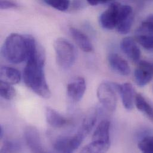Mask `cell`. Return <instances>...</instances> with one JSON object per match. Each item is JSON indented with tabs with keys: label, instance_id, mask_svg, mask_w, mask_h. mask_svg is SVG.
Here are the masks:
<instances>
[{
	"label": "cell",
	"instance_id": "cell-1",
	"mask_svg": "<svg viewBox=\"0 0 153 153\" xmlns=\"http://www.w3.org/2000/svg\"><path fill=\"white\" fill-rule=\"evenodd\" d=\"M45 63L36 60H28L24 69L23 80L26 85L43 98H49L51 91L47 83L44 71Z\"/></svg>",
	"mask_w": 153,
	"mask_h": 153
},
{
	"label": "cell",
	"instance_id": "cell-2",
	"mask_svg": "<svg viewBox=\"0 0 153 153\" xmlns=\"http://www.w3.org/2000/svg\"><path fill=\"white\" fill-rule=\"evenodd\" d=\"M4 57L14 64H19L27 60V46L25 35L11 33L6 38L2 48Z\"/></svg>",
	"mask_w": 153,
	"mask_h": 153
},
{
	"label": "cell",
	"instance_id": "cell-3",
	"mask_svg": "<svg viewBox=\"0 0 153 153\" xmlns=\"http://www.w3.org/2000/svg\"><path fill=\"white\" fill-rule=\"evenodd\" d=\"M54 47L58 65L63 69L72 67L76 59V51L74 45L65 38H59L55 41Z\"/></svg>",
	"mask_w": 153,
	"mask_h": 153
},
{
	"label": "cell",
	"instance_id": "cell-4",
	"mask_svg": "<svg viewBox=\"0 0 153 153\" xmlns=\"http://www.w3.org/2000/svg\"><path fill=\"white\" fill-rule=\"evenodd\" d=\"M111 83H101L97 89V97L100 103L108 110L114 111L117 106V97Z\"/></svg>",
	"mask_w": 153,
	"mask_h": 153
},
{
	"label": "cell",
	"instance_id": "cell-5",
	"mask_svg": "<svg viewBox=\"0 0 153 153\" xmlns=\"http://www.w3.org/2000/svg\"><path fill=\"white\" fill-rule=\"evenodd\" d=\"M121 4L116 1L110 2L107 10L103 11L99 18L100 24L105 29L111 30L116 27Z\"/></svg>",
	"mask_w": 153,
	"mask_h": 153
},
{
	"label": "cell",
	"instance_id": "cell-6",
	"mask_svg": "<svg viewBox=\"0 0 153 153\" xmlns=\"http://www.w3.org/2000/svg\"><path fill=\"white\" fill-rule=\"evenodd\" d=\"M26 144L31 153H52L44 150L38 129L33 126H27L24 131Z\"/></svg>",
	"mask_w": 153,
	"mask_h": 153
},
{
	"label": "cell",
	"instance_id": "cell-7",
	"mask_svg": "<svg viewBox=\"0 0 153 153\" xmlns=\"http://www.w3.org/2000/svg\"><path fill=\"white\" fill-rule=\"evenodd\" d=\"M134 15L132 8L128 5H121L116 29L121 34L129 32L134 22Z\"/></svg>",
	"mask_w": 153,
	"mask_h": 153
},
{
	"label": "cell",
	"instance_id": "cell-8",
	"mask_svg": "<svg viewBox=\"0 0 153 153\" xmlns=\"http://www.w3.org/2000/svg\"><path fill=\"white\" fill-rule=\"evenodd\" d=\"M153 77V63L148 61H140L134 72V78L137 84L144 86L150 82Z\"/></svg>",
	"mask_w": 153,
	"mask_h": 153
},
{
	"label": "cell",
	"instance_id": "cell-9",
	"mask_svg": "<svg viewBox=\"0 0 153 153\" xmlns=\"http://www.w3.org/2000/svg\"><path fill=\"white\" fill-rule=\"evenodd\" d=\"M114 90L117 91L121 95L122 101L124 107L128 110H131L135 103L134 89L131 83H125L118 84L116 83H111Z\"/></svg>",
	"mask_w": 153,
	"mask_h": 153
},
{
	"label": "cell",
	"instance_id": "cell-10",
	"mask_svg": "<svg viewBox=\"0 0 153 153\" xmlns=\"http://www.w3.org/2000/svg\"><path fill=\"white\" fill-rule=\"evenodd\" d=\"M86 88L83 77H77L73 79L67 86V94L69 98L74 102H79L82 98Z\"/></svg>",
	"mask_w": 153,
	"mask_h": 153
},
{
	"label": "cell",
	"instance_id": "cell-11",
	"mask_svg": "<svg viewBox=\"0 0 153 153\" xmlns=\"http://www.w3.org/2000/svg\"><path fill=\"white\" fill-rule=\"evenodd\" d=\"M122 51L134 62H140L141 56V50L135 41L131 37L123 38L120 42Z\"/></svg>",
	"mask_w": 153,
	"mask_h": 153
},
{
	"label": "cell",
	"instance_id": "cell-12",
	"mask_svg": "<svg viewBox=\"0 0 153 153\" xmlns=\"http://www.w3.org/2000/svg\"><path fill=\"white\" fill-rule=\"evenodd\" d=\"M108 63L111 68L118 74L128 76L131 72L130 66L126 60L117 54H111L108 57Z\"/></svg>",
	"mask_w": 153,
	"mask_h": 153
},
{
	"label": "cell",
	"instance_id": "cell-13",
	"mask_svg": "<svg viewBox=\"0 0 153 153\" xmlns=\"http://www.w3.org/2000/svg\"><path fill=\"white\" fill-rule=\"evenodd\" d=\"M70 32L77 45L82 51L86 53H91L94 51L92 42L84 33L74 27L70 28Z\"/></svg>",
	"mask_w": 153,
	"mask_h": 153
},
{
	"label": "cell",
	"instance_id": "cell-14",
	"mask_svg": "<svg viewBox=\"0 0 153 153\" xmlns=\"http://www.w3.org/2000/svg\"><path fill=\"white\" fill-rule=\"evenodd\" d=\"M98 116V111L96 108H92L89 110L85 116L78 132L86 137L94 127Z\"/></svg>",
	"mask_w": 153,
	"mask_h": 153
},
{
	"label": "cell",
	"instance_id": "cell-15",
	"mask_svg": "<svg viewBox=\"0 0 153 153\" xmlns=\"http://www.w3.org/2000/svg\"><path fill=\"white\" fill-rule=\"evenodd\" d=\"M45 117L47 123L54 128H62L68 122L66 117L50 107H47L45 108Z\"/></svg>",
	"mask_w": 153,
	"mask_h": 153
},
{
	"label": "cell",
	"instance_id": "cell-16",
	"mask_svg": "<svg viewBox=\"0 0 153 153\" xmlns=\"http://www.w3.org/2000/svg\"><path fill=\"white\" fill-rule=\"evenodd\" d=\"M1 81L14 85L19 83L21 79V75L18 70L8 66H2L0 69Z\"/></svg>",
	"mask_w": 153,
	"mask_h": 153
},
{
	"label": "cell",
	"instance_id": "cell-17",
	"mask_svg": "<svg viewBox=\"0 0 153 153\" xmlns=\"http://www.w3.org/2000/svg\"><path fill=\"white\" fill-rule=\"evenodd\" d=\"M110 124L108 120H102L95 130L92 135V140L110 143Z\"/></svg>",
	"mask_w": 153,
	"mask_h": 153
},
{
	"label": "cell",
	"instance_id": "cell-18",
	"mask_svg": "<svg viewBox=\"0 0 153 153\" xmlns=\"http://www.w3.org/2000/svg\"><path fill=\"white\" fill-rule=\"evenodd\" d=\"M110 146V143L92 140L91 143L85 146L80 153H107Z\"/></svg>",
	"mask_w": 153,
	"mask_h": 153
},
{
	"label": "cell",
	"instance_id": "cell-19",
	"mask_svg": "<svg viewBox=\"0 0 153 153\" xmlns=\"http://www.w3.org/2000/svg\"><path fill=\"white\" fill-rule=\"evenodd\" d=\"M135 104L138 110L150 120H153V107L141 94H138L135 95Z\"/></svg>",
	"mask_w": 153,
	"mask_h": 153
},
{
	"label": "cell",
	"instance_id": "cell-20",
	"mask_svg": "<svg viewBox=\"0 0 153 153\" xmlns=\"http://www.w3.org/2000/svg\"><path fill=\"white\" fill-rule=\"evenodd\" d=\"M22 144L17 140H5L1 149V153H22Z\"/></svg>",
	"mask_w": 153,
	"mask_h": 153
},
{
	"label": "cell",
	"instance_id": "cell-21",
	"mask_svg": "<svg viewBox=\"0 0 153 153\" xmlns=\"http://www.w3.org/2000/svg\"><path fill=\"white\" fill-rule=\"evenodd\" d=\"M137 34L153 35V14L148 16L137 30Z\"/></svg>",
	"mask_w": 153,
	"mask_h": 153
},
{
	"label": "cell",
	"instance_id": "cell-22",
	"mask_svg": "<svg viewBox=\"0 0 153 153\" xmlns=\"http://www.w3.org/2000/svg\"><path fill=\"white\" fill-rule=\"evenodd\" d=\"M138 146L142 153H153V135L143 137L139 141Z\"/></svg>",
	"mask_w": 153,
	"mask_h": 153
},
{
	"label": "cell",
	"instance_id": "cell-23",
	"mask_svg": "<svg viewBox=\"0 0 153 153\" xmlns=\"http://www.w3.org/2000/svg\"><path fill=\"white\" fill-rule=\"evenodd\" d=\"M0 94L3 98L7 100H11L16 95V90L11 84L1 81Z\"/></svg>",
	"mask_w": 153,
	"mask_h": 153
},
{
	"label": "cell",
	"instance_id": "cell-24",
	"mask_svg": "<svg viewBox=\"0 0 153 153\" xmlns=\"http://www.w3.org/2000/svg\"><path fill=\"white\" fill-rule=\"evenodd\" d=\"M136 40L144 48L153 50V35L137 34Z\"/></svg>",
	"mask_w": 153,
	"mask_h": 153
},
{
	"label": "cell",
	"instance_id": "cell-25",
	"mask_svg": "<svg viewBox=\"0 0 153 153\" xmlns=\"http://www.w3.org/2000/svg\"><path fill=\"white\" fill-rule=\"evenodd\" d=\"M44 2L50 6L61 11H67L71 6V2L69 1L66 0H45Z\"/></svg>",
	"mask_w": 153,
	"mask_h": 153
},
{
	"label": "cell",
	"instance_id": "cell-26",
	"mask_svg": "<svg viewBox=\"0 0 153 153\" xmlns=\"http://www.w3.org/2000/svg\"><path fill=\"white\" fill-rule=\"evenodd\" d=\"M17 6V4L13 1H0V8L1 9H8L15 8Z\"/></svg>",
	"mask_w": 153,
	"mask_h": 153
},
{
	"label": "cell",
	"instance_id": "cell-27",
	"mask_svg": "<svg viewBox=\"0 0 153 153\" xmlns=\"http://www.w3.org/2000/svg\"><path fill=\"white\" fill-rule=\"evenodd\" d=\"M87 2L92 6L97 5L98 4H107L108 2H110L108 1H105V0H88Z\"/></svg>",
	"mask_w": 153,
	"mask_h": 153
},
{
	"label": "cell",
	"instance_id": "cell-28",
	"mask_svg": "<svg viewBox=\"0 0 153 153\" xmlns=\"http://www.w3.org/2000/svg\"><path fill=\"white\" fill-rule=\"evenodd\" d=\"M83 5V2L79 1H75L72 2V7L74 10H77L79 9H80L82 7Z\"/></svg>",
	"mask_w": 153,
	"mask_h": 153
},
{
	"label": "cell",
	"instance_id": "cell-29",
	"mask_svg": "<svg viewBox=\"0 0 153 153\" xmlns=\"http://www.w3.org/2000/svg\"><path fill=\"white\" fill-rule=\"evenodd\" d=\"M4 136V129L2 126H0V137L1 138H2Z\"/></svg>",
	"mask_w": 153,
	"mask_h": 153
}]
</instances>
